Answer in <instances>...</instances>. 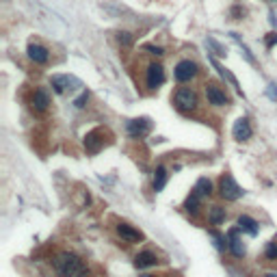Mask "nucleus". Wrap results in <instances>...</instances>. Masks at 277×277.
Listing matches in <instances>:
<instances>
[{
  "label": "nucleus",
  "mask_w": 277,
  "mask_h": 277,
  "mask_svg": "<svg viewBox=\"0 0 277 277\" xmlns=\"http://www.w3.org/2000/svg\"><path fill=\"white\" fill-rule=\"evenodd\" d=\"M87 100H89V93H83V95H80V97H76V100H74V104H76V108H83Z\"/></svg>",
  "instance_id": "29"
},
{
  "label": "nucleus",
  "mask_w": 277,
  "mask_h": 277,
  "mask_svg": "<svg viewBox=\"0 0 277 277\" xmlns=\"http://www.w3.org/2000/svg\"><path fill=\"white\" fill-rule=\"evenodd\" d=\"M199 74V65L191 61V59H184L176 65V69H173V76H176L178 83H188V80H193L195 76Z\"/></svg>",
  "instance_id": "4"
},
{
  "label": "nucleus",
  "mask_w": 277,
  "mask_h": 277,
  "mask_svg": "<svg viewBox=\"0 0 277 277\" xmlns=\"http://www.w3.org/2000/svg\"><path fill=\"white\" fill-rule=\"evenodd\" d=\"M145 83H148L150 89H158L165 83V67L160 63H150L148 69H145Z\"/></svg>",
  "instance_id": "9"
},
{
  "label": "nucleus",
  "mask_w": 277,
  "mask_h": 277,
  "mask_svg": "<svg viewBox=\"0 0 277 277\" xmlns=\"http://www.w3.org/2000/svg\"><path fill=\"white\" fill-rule=\"evenodd\" d=\"M160 260L158 256H156L154 251H141L137 258H134V267L137 269H152V267H156Z\"/></svg>",
  "instance_id": "14"
},
{
  "label": "nucleus",
  "mask_w": 277,
  "mask_h": 277,
  "mask_svg": "<svg viewBox=\"0 0 277 277\" xmlns=\"http://www.w3.org/2000/svg\"><path fill=\"white\" fill-rule=\"evenodd\" d=\"M50 106V95H48L46 89H35V93L31 97V108L37 113H43L46 108Z\"/></svg>",
  "instance_id": "12"
},
{
  "label": "nucleus",
  "mask_w": 277,
  "mask_h": 277,
  "mask_svg": "<svg viewBox=\"0 0 277 277\" xmlns=\"http://www.w3.org/2000/svg\"><path fill=\"white\" fill-rule=\"evenodd\" d=\"M208 236L215 241V247H216V251H225V247H227V241H225V236L223 234H219L216 230H210L208 232Z\"/></svg>",
  "instance_id": "22"
},
{
  "label": "nucleus",
  "mask_w": 277,
  "mask_h": 277,
  "mask_svg": "<svg viewBox=\"0 0 277 277\" xmlns=\"http://www.w3.org/2000/svg\"><path fill=\"white\" fill-rule=\"evenodd\" d=\"M264 41H267V48H273L277 43V35H275V32H269V37Z\"/></svg>",
  "instance_id": "30"
},
{
  "label": "nucleus",
  "mask_w": 277,
  "mask_h": 277,
  "mask_svg": "<svg viewBox=\"0 0 277 277\" xmlns=\"http://www.w3.org/2000/svg\"><path fill=\"white\" fill-rule=\"evenodd\" d=\"M264 277H277V273H267V275H264Z\"/></svg>",
  "instance_id": "32"
},
{
  "label": "nucleus",
  "mask_w": 277,
  "mask_h": 277,
  "mask_svg": "<svg viewBox=\"0 0 277 277\" xmlns=\"http://www.w3.org/2000/svg\"><path fill=\"white\" fill-rule=\"evenodd\" d=\"M50 85H52V89L57 91V93H61V95L67 93V91H74V89H78V87H83L78 78H74V76H67V74H57V76H52V78H50Z\"/></svg>",
  "instance_id": "5"
},
{
  "label": "nucleus",
  "mask_w": 277,
  "mask_h": 277,
  "mask_svg": "<svg viewBox=\"0 0 277 277\" xmlns=\"http://www.w3.org/2000/svg\"><path fill=\"white\" fill-rule=\"evenodd\" d=\"M29 57H31V61H35L37 65H43V63H48V59H50V52H48L43 46H39V43H31Z\"/></svg>",
  "instance_id": "16"
},
{
  "label": "nucleus",
  "mask_w": 277,
  "mask_h": 277,
  "mask_svg": "<svg viewBox=\"0 0 277 277\" xmlns=\"http://www.w3.org/2000/svg\"><path fill=\"white\" fill-rule=\"evenodd\" d=\"M193 191H195V193H199L202 197H210V195H213V182H210L208 178H199V180L195 182Z\"/></svg>",
  "instance_id": "21"
},
{
  "label": "nucleus",
  "mask_w": 277,
  "mask_h": 277,
  "mask_svg": "<svg viewBox=\"0 0 277 277\" xmlns=\"http://www.w3.org/2000/svg\"><path fill=\"white\" fill-rule=\"evenodd\" d=\"M78 277H89V271H85V269H83V271L78 273Z\"/></svg>",
  "instance_id": "31"
},
{
  "label": "nucleus",
  "mask_w": 277,
  "mask_h": 277,
  "mask_svg": "<svg viewBox=\"0 0 277 277\" xmlns=\"http://www.w3.org/2000/svg\"><path fill=\"white\" fill-rule=\"evenodd\" d=\"M117 236L122 238L123 243H128V245H134V243H141L143 241V232L137 230L134 225H130V223H117Z\"/></svg>",
  "instance_id": "10"
},
{
  "label": "nucleus",
  "mask_w": 277,
  "mask_h": 277,
  "mask_svg": "<svg viewBox=\"0 0 277 277\" xmlns=\"http://www.w3.org/2000/svg\"><path fill=\"white\" fill-rule=\"evenodd\" d=\"M210 63H213V67H215V69H216V72H219V74H221V78H225V80H227V83H230L232 87H234V89H236V93H238V95H243V97H245V93H243V89H241V85H238V80H236V78H234V76H232L230 72H227V69L223 67V65H221L219 61H216V59H215V57H210Z\"/></svg>",
  "instance_id": "13"
},
{
  "label": "nucleus",
  "mask_w": 277,
  "mask_h": 277,
  "mask_svg": "<svg viewBox=\"0 0 277 277\" xmlns=\"http://www.w3.org/2000/svg\"><path fill=\"white\" fill-rule=\"evenodd\" d=\"M267 95H269L271 102H277V85H275V83H271V85L267 87Z\"/></svg>",
  "instance_id": "27"
},
{
  "label": "nucleus",
  "mask_w": 277,
  "mask_h": 277,
  "mask_svg": "<svg viewBox=\"0 0 277 277\" xmlns=\"http://www.w3.org/2000/svg\"><path fill=\"white\" fill-rule=\"evenodd\" d=\"M225 208H221L219 204H215V206H210L208 208V221H210V225H221L225 221Z\"/></svg>",
  "instance_id": "20"
},
{
  "label": "nucleus",
  "mask_w": 277,
  "mask_h": 277,
  "mask_svg": "<svg viewBox=\"0 0 277 277\" xmlns=\"http://www.w3.org/2000/svg\"><path fill=\"white\" fill-rule=\"evenodd\" d=\"M241 227H232L230 232H227V249L232 251V256L234 258H245V253H247V247H245V243H243V238L238 236L241 234Z\"/></svg>",
  "instance_id": "6"
},
{
  "label": "nucleus",
  "mask_w": 277,
  "mask_h": 277,
  "mask_svg": "<svg viewBox=\"0 0 277 277\" xmlns=\"http://www.w3.org/2000/svg\"><path fill=\"white\" fill-rule=\"evenodd\" d=\"M202 195L199 193H195L191 191V195L186 197V202H184V210H186L188 215H193V216H197L199 215V210H202Z\"/></svg>",
  "instance_id": "18"
},
{
  "label": "nucleus",
  "mask_w": 277,
  "mask_h": 277,
  "mask_svg": "<svg viewBox=\"0 0 277 277\" xmlns=\"http://www.w3.org/2000/svg\"><path fill=\"white\" fill-rule=\"evenodd\" d=\"M273 2H277V0H273Z\"/></svg>",
  "instance_id": "34"
},
{
  "label": "nucleus",
  "mask_w": 277,
  "mask_h": 277,
  "mask_svg": "<svg viewBox=\"0 0 277 277\" xmlns=\"http://www.w3.org/2000/svg\"><path fill=\"white\" fill-rule=\"evenodd\" d=\"M54 271L59 273V277H78V273L83 271V260L76 253L63 251L54 258Z\"/></svg>",
  "instance_id": "1"
},
{
  "label": "nucleus",
  "mask_w": 277,
  "mask_h": 277,
  "mask_svg": "<svg viewBox=\"0 0 277 277\" xmlns=\"http://www.w3.org/2000/svg\"><path fill=\"white\" fill-rule=\"evenodd\" d=\"M251 123H249L247 117H241L234 122V128H232V137H234L236 141H247L251 139Z\"/></svg>",
  "instance_id": "11"
},
{
  "label": "nucleus",
  "mask_w": 277,
  "mask_h": 277,
  "mask_svg": "<svg viewBox=\"0 0 277 277\" xmlns=\"http://www.w3.org/2000/svg\"><path fill=\"white\" fill-rule=\"evenodd\" d=\"M219 195L225 199V202H236V199H241L245 191H243L241 186L236 184V180L230 176V173H223L219 180Z\"/></svg>",
  "instance_id": "3"
},
{
  "label": "nucleus",
  "mask_w": 277,
  "mask_h": 277,
  "mask_svg": "<svg viewBox=\"0 0 277 277\" xmlns=\"http://www.w3.org/2000/svg\"><path fill=\"white\" fill-rule=\"evenodd\" d=\"M264 256H267V260H271V262H275L277 260V241H271L267 249H264Z\"/></svg>",
  "instance_id": "24"
},
{
  "label": "nucleus",
  "mask_w": 277,
  "mask_h": 277,
  "mask_svg": "<svg viewBox=\"0 0 277 277\" xmlns=\"http://www.w3.org/2000/svg\"><path fill=\"white\" fill-rule=\"evenodd\" d=\"M230 35H232V39H234V41H238V46L243 48V54H245V59H247V61H249V63H256V59H253V54L249 52V48H247L245 43L241 41V37H238V32H230Z\"/></svg>",
  "instance_id": "23"
},
{
  "label": "nucleus",
  "mask_w": 277,
  "mask_h": 277,
  "mask_svg": "<svg viewBox=\"0 0 277 277\" xmlns=\"http://www.w3.org/2000/svg\"><path fill=\"white\" fill-rule=\"evenodd\" d=\"M167 180H169V173H167V167L158 165V167H156V171H154V180H152V186H154V191H156V193H160L162 188H165Z\"/></svg>",
  "instance_id": "19"
},
{
  "label": "nucleus",
  "mask_w": 277,
  "mask_h": 277,
  "mask_svg": "<svg viewBox=\"0 0 277 277\" xmlns=\"http://www.w3.org/2000/svg\"><path fill=\"white\" fill-rule=\"evenodd\" d=\"M117 41L122 43V46H130V43H132V35L126 31H122V32H117Z\"/></svg>",
  "instance_id": "26"
},
{
  "label": "nucleus",
  "mask_w": 277,
  "mask_h": 277,
  "mask_svg": "<svg viewBox=\"0 0 277 277\" xmlns=\"http://www.w3.org/2000/svg\"><path fill=\"white\" fill-rule=\"evenodd\" d=\"M206 43H208V46L210 48H213V50H215V54H219V57H225V48L223 46H221V43H216L215 39H213V37H208V39H206Z\"/></svg>",
  "instance_id": "25"
},
{
  "label": "nucleus",
  "mask_w": 277,
  "mask_h": 277,
  "mask_svg": "<svg viewBox=\"0 0 277 277\" xmlns=\"http://www.w3.org/2000/svg\"><path fill=\"white\" fill-rule=\"evenodd\" d=\"M141 277H156V275H141Z\"/></svg>",
  "instance_id": "33"
},
{
  "label": "nucleus",
  "mask_w": 277,
  "mask_h": 277,
  "mask_svg": "<svg viewBox=\"0 0 277 277\" xmlns=\"http://www.w3.org/2000/svg\"><path fill=\"white\" fill-rule=\"evenodd\" d=\"M236 225L241 227L243 232H247L249 236H258V232H260V223H258L256 219H251L249 215H241V216H238Z\"/></svg>",
  "instance_id": "15"
},
{
  "label": "nucleus",
  "mask_w": 277,
  "mask_h": 277,
  "mask_svg": "<svg viewBox=\"0 0 277 277\" xmlns=\"http://www.w3.org/2000/svg\"><path fill=\"white\" fill-rule=\"evenodd\" d=\"M173 104L180 113H195L199 106V100H197V93L191 87H180V89L173 93Z\"/></svg>",
  "instance_id": "2"
},
{
  "label": "nucleus",
  "mask_w": 277,
  "mask_h": 277,
  "mask_svg": "<svg viewBox=\"0 0 277 277\" xmlns=\"http://www.w3.org/2000/svg\"><path fill=\"white\" fill-rule=\"evenodd\" d=\"M206 100H208V104H213V106H227L230 104V97H227V93L216 83L206 85Z\"/></svg>",
  "instance_id": "7"
},
{
  "label": "nucleus",
  "mask_w": 277,
  "mask_h": 277,
  "mask_svg": "<svg viewBox=\"0 0 277 277\" xmlns=\"http://www.w3.org/2000/svg\"><path fill=\"white\" fill-rule=\"evenodd\" d=\"M126 130L132 139H143L145 134H150L152 130V122L148 117H139V119H130L126 123Z\"/></svg>",
  "instance_id": "8"
},
{
  "label": "nucleus",
  "mask_w": 277,
  "mask_h": 277,
  "mask_svg": "<svg viewBox=\"0 0 277 277\" xmlns=\"http://www.w3.org/2000/svg\"><path fill=\"white\" fill-rule=\"evenodd\" d=\"M145 50L150 54H154V57H162V54H165V50H162L160 46H145Z\"/></svg>",
  "instance_id": "28"
},
{
  "label": "nucleus",
  "mask_w": 277,
  "mask_h": 277,
  "mask_svg": "<svg viewBox=\"0 0 277 277\" xmlns=\"http://www.w3.org/2000/svg\"><path fill=\"white\" fill-rule=\"evenodd\" d=\"M100 137H102L100 130H93V132L87 134V137H85V148H87V152L95 154V152H100L102 148H104V141H102Z\"/></svg>",
  "instance_id": "17"
}]
</instances>
